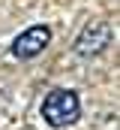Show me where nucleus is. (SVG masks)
Returning a JSON list of instances; mask_svg holds the SVG:
<instances>
[{
  "instance_id": "f03ea898",
  "label": "nucleus",
  "mask_w": 120,
  "mask_h": 130,
  "mask_svg": "<svg viewBox=\"0 0 120 130\" xmlns=\"http://www.w3.org/2000/svg\"><path fill=\"white\" fill-rule=\"evenodd\" d=\"M48 39H51V30H48V27H42V24L27 27V30L12 42V55H15L18 61H30V58H36V55L48 45Z\"/></svg>"
},
{
  "instance_id": "f257e3e1",
  "label": "nucleus",
  "mask_w": 120,
  "mask_h": 130,
  "mask_svg": "<svg viewBox=\"0 0 120 130\" xmlns=\"http://www.w3.org/2000/svg\"><path fill=\"white\" fill-rule=\"evenodd\" d=\"M81 115V106H78V97L75 91H51L45 103H42V118L51 124V127H66V124H75Z\"/></svg>"
},
{
  "instance_id": "7ed1b4c3",
  "label": "nucleus",
  "mask_w": 120,
  "mask_h": 130,
  "mask_svg": "<svg viewBox=\"0 0 120 130\" xmlns=\"http://www.w3.org/2000/svg\"><path fill=\"white\" fill-rule=\"evenodd\" d=\"M108 42H111V27L108 24H87L81 36H78V42H75V52L78 55H84V58H96L102 48H108Z\"/></svg>"
}]
</instances>
